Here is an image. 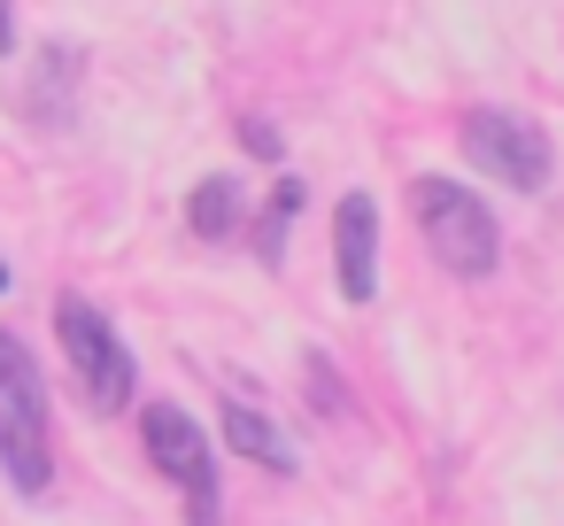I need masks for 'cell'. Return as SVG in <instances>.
<instances>
[{
    "label": "cell",
    "instance_id": "6da1fadb",
    "mask_svg": "<svg viewBox=\"0 0 564 526\" xmlns=\"http://www.w3.org/2000/svg\"><path fill=\"white\" fill-rule=\"evenodd\" d=\"M0 472L17 480V495L55 487V441H47V372L40 356L0 325Z\"/></svg>",
    "mask_w": 564,
    "mask_h": 526
},
{
    "label": "cell",
    "instance_id": "7a4b0ae2",
    "mask_svg": "<svg viewBox=\"0 0 564 526\" xmlns=\"http://www.w3.org/2000/svg\"><path fill=\"white\" fill-rule=\"evenodd\" d=\"M410 202H417V233L433 240V256H441L456 279H487V271H495L502 233H495V210H487L471 186H456V179H417Z\"/></svg>",
    "mask_w": 564,
    "mask_h": 526
},
{
    "label": "cell",
    "instance_id": "3957f363",
    "mask_svg": "<svg viewBox=\"0 0 564 526\" xmlns=\"http://www.w3.org/2000/svg\"><path fill=\"white\" fill-rule=\"evenodd\" d=\"M55 333H63V356H70V372H78V387H86V402H101V410H117L124 395H132V348H124V333L86 302V294H55Z\"/></svg>",
    "mask_w": 564,
    "mask_h": 526
},
{
    "label": "cell",
    "instance_id": "277c9868",
    "mask_svg": "<svg viewBox=\"0 0 564 526\" xmlns=\"http://www.w3.org/2000/svg\"><path fill=\"white\" fill-rule=\"evenodd\" d=\"M464 155H471L495 186H518V194H541V186H549V163H556L549 132H541L533 117H518V109H471V117H464Z\"/></svg>",
    "mask_w": 564,
    "mask_h": 526
},
{
    "label": "cell",
    "instance_id": "5b68a950",
    "mask_svg": "<svg viewBox=\"0 0 564 526\" xmlns=\"http://www.w3.org/2000/svg\"><path fill=\"white\" fill-rule=\"evenodd\" d=\"M140 441H148V457L186 487L194 526H225V518H217V511H225V495H217V449L202 441V426L186 418V402H148V410H140Z\"/></svg>",
    "mask_w": 564,
    "mask_h": 526
},
{
    "label": "cell",
    "instance_id": "8992f818",
    "mask_svg": "<svg viewBox=\"0 0 564 526\" xmlns=\"http://www.w3.org/2000/svg\"><path fill=\"white\" fill-rule=\"evenodd\" d=\"M333 264H340V294L348 302L379 294V210H371V194H340L333 202Z\"/></svg>",
    "mask_w": 564,
    "mask_h": 526
},
{
    "label": "cell",
    "instance_id": "52a82bcc",
    "mask_svg": "<svg viewBox=\"0 0 564 526\" xmlns=\"http://www.w3.org/2000/svg\"><path fill=\"white\" fill-rule=\"evenodd\" d=\"M240 225H248V194H240V179L209 171V179L186 194V233H194V240H209V248H225Z\"/></svg>",
    "mask_w": 564,
    "mask_h": 526
},
{
    "label": "cell",
    "instance_id": "ba28073f",
    "mask_svg": "<svg viewBox=\"0 0 564 526\" xmlns=\"http://www.w3.org/2000/svg\"><path fill=\"white\" fill-rule=\"evenodd\" d=\"M225 441H232L248 464L279 472V480H286V472H302V449H294V441H286L263 410H248V402H225Z\"/></svg>",
    "mask_w": 564,
    "mask_h": 526
},
{
    "label": "cell",
    "instance_id": "9c48e42d",
    "mask_svg": "<svg viewBox=\"0 0 564 526\" xmlns=\"http://www.w3.org/2000/svg\"><path fill=\"white\" fill-rule=\"evenodd\" d=\"M302 202H310V194H302V179H279V186H271L263 225H256V256H263V264H279V256H286V225L302 217Z\"/></svg>",
    "mask_w": 564,
    "mask_h": 526
},
{
    "label": "cell",
    "instance_id": "30bf717a",
    "mask_svg": "<svg viewBox=\"0 0 564 526\" xmlns=\"http://www.w3.org/2000/svg\"><path fill=\"white\" fill-rule=\"evenodd\" d=\"M248 148H256V155H263V163H279V155H286V140H279V132H271V125H256V132H248Z\"/></svg>",
    "mask_w": 564,
    "mask_h": 526
},
{
    "label": "cell",
    "instance_id": "8fae6325",
    "mask_svg": "<svg viewBox=\"0 0 564 526\" xmlns=\"http://www.w3.org/2000/svg\"><path fill=\"white\" fill-rule=\"evenodd\" d=\"M0 47H9V0H0Z\"/></svg>",
    "mask_w": 564,
    "mask_h": 526
},
{
    "label": "cell",
    "instance_id": "7c38bea8",
    "mask_svg": "<svg viewBox=\"0 0 564 526\" xmlns=\"http://www.w3.org/2000/svg\"><path fill=\"white\" fill-rule=\"evenodd\" d=\"M0 294H9V264H0Z\"/></svg>",
    "mask_w": 564,
    "mask_h": 526
}]
</instances>
